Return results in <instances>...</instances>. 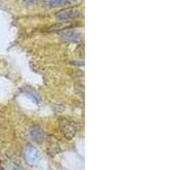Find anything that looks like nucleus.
Segmentation results:
<instances>
[{
	"mask_svg": "<svg viewBox=\"0 0 170 170\" xmlns=\"http://www.w3.org/2000/svg\"><path fill=\"white\" fill-rule=\"evenodd\" d=\"M26 156L28 157V159H29L30 161H32V162L39 161V151H37L34 147L30 146V147L27 148V150H26Z\"/></svg>",
	"mask_w": 170,
	"mask_h": 170,
	"instance_id": "6",
	"label": "nucleus"
},
{
	"mask_svg": "<svg viewBox=\"0 0 170 170\" xmlns=\"http://www.w3.org/2000/svg\"><path fill=\"white\" fill-rule=\"evenodd\" d=\"M39 0H24L25 5H32L36 3H38Z\"/></svg>",
	"mask_w": 170,
	"mask_h": 170,
	"instance_id": "7",
	"label": "nucleus"
},
{
	"mask_svg": "<svg viewBox=\"0 0 170 170\" xmlns=\"http://www.w3.org/2000/svg\"><path fill=\"white\" fill-rule=\"evenodd\" d=\"M31 137L33 141L41 142L44 140V132L39 127H33L30 131Z\"/></svg>",
	"mask_w": 170,
	"mask_h": 170,
	"instance_id": "4",
	"label": "nucleus"
},
{
	"mask_svg": "<svg viewBox=\"0 0 170 170\" xmlns=\"http://www.w3.org/2000/svg\"><path fill=\"white\" fill-rule=\"evenodd\" d=\"M60 39L68 43L78 44L82 41V34L76 31H66L60 33Z\"/></svg>",
	"mask_w": 170,
	"mask_h": 170,
	"instance_id": "3",
	"label": "nucleus"
},
{
	"mask_svg": "<svg viewBox=\"0 0 170 170\" xmlns=\"http://www.w3.org/2000/svg\"><path fill=\"white\" fill-rule=\"evenodd\" d=\"M60 128L63 132L66 138L70 140L76 135L79 129V124L75 121L70 119H64L60 120Z\"/></svg>",
	"mask_w": 170,
	"mask_h": 170,
	"instance_id": "1",
	"label": "nucleus"
},
{
	"mask_svg": "<svg viewBox=\"0 0 170 170\" xmlns=\"http://www.w3.org/2000/svg\"><path fill=\"white\" fill-rule=\"evenodd\" d=\"M81 15V13L78 10H64L59 11L55 14V17L61 21H66L73 19H77Z\"/></svg>",
	"mask_w": 170,
	"mask_h": 170,
	"instance_id": "2",
	"label": "nucleus"
},
{
	"mask_svg": "<svg viewBox=\"0 0 170 170\" xmlns=\"http://www.w3.org/2000/svg\"><path fill=\"white\" fill-rule=\"evenodd\" d=\"M73 0H49L48 5L50 8H58L73 4Z\"/></svg>",
	"mask_w": 170,
	"mask_h": 170,
	"instance_id": "5",
	"label": "nucleus"
}]
</instances>
